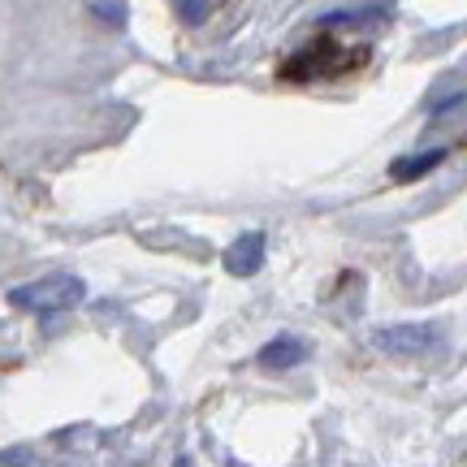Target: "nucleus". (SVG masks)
I'll return each instance as SVG.
<instances>
[{
  "mask_svg": "<svg viewBox=\"0 0 467 467\" xmlns=\"http://www.w3.org/2000/svg\"><path fill=\"white\" fill-rule=\"evenodd\" d=\"M265 255H268V234L265 230H243L225 247V268L234 277H255L265 268Z\"/></svg>",
  "mask_w": 467,
  "mask_h": 467,
  "instance_id": "nucleus-3",
  "label": "nucleus"
},
{
  "mask_svg": "<svg viewBox=\"0 0 467 467\" xmlns=\"http://www.w3.org/2000/svg\"><path fill=\"white\" fill-rule=\"evenodd\" d=\"M441 161H446V148L416 151V156H402V161H394V165H389V178H394V182H416V178H424V173H433Z\"/></svg>",
  "mask_w": 467,
  "mask_h": 467,
  "instance_id": "nucleus-5",
  "label": "nucleus"
},
{
  "mask_svg": "<svg viewBox=\"0 0 467 467\" xmlns=\"http://www.w3.org/2000/svg\"><path fill=\"white\" fill-rule=\"evenodd\" d=\"M0 467H35V454L26 446H17V451H5L0 454Z\"/></svg>",
  "mask_w": 467,
  "mask_h": 467,
  "instance_id": "nucleus-8",
  "label": "nucleus"
},
{
  "mask_svg": "<svg viewBox=\"0 0 467 467\" xmlns=\"http://www.w3.org/2000/svg\"><path fill=\"white\" fill-rule=\"evenodd\" d=\"M173 467H195V459H191V454H178V459H173Z\"/></svg>",
  "mask_w": 467,
  "mask_h": 467,
  "instance_id": "nucleus-9",
  "label": "nucleus"
},
{
  "mask_svg": "<svg viewBox=\"0 0 467 467\" xmlns=\"http://www.w3.org/2000/svg\"><path fill=\"white\" fill-rule=\"evenodd\" d=\"M307 359V342L295 334H277L273 342L260 347V368L265 372H290V368H299Z\"/></svg>",
  "mask_w": 467,
  "mask_h": 467,
  "instance_id": "nucleus-4",
  "label": "nucleus"
},
{
  "mask_svg": "<svg viewBox=\"0 0 467 467\" xmlns=\"http://www.w3.org/2000/svg\"><path fill=\"white\" fill-rule=\"evenodd\" d=\"M372 342L385 355H429L437 347V329L433 325H389V329H377Z\"/></svg>",
  "mask_w": 467,
  "mask_h": 467,
  "instance_id": "nucleus-2",
  "label": "nucleus"
},
{
  "mask_svg": "<svg viewBox=\"0 0 467 467\" xmlns=\"http://www.w3.org/2000/svg\"><path fill=\"white\" fill-rule=\"evenodd\" d=\"M173 14L182 17L186 26H203L213 14V0H173Z\"/></svg>",
  "mask_w": 467,
  "mask_h": 467,
  "instance_id": "nucleus-7",
  "label": "nucleus"
},
{
  "mask_svg": "<svg viewBox=\"0 0 467 467\" xmlns=\"http://www.w3.org/2000/svg\"><path fill=\"white\" fill-rule=\"evenodd\" d=\"M87 299V282L74 277V273H48L39 282L14 285L9 290V303L22 307V312H35V317H57V312H69Z\"/></svg>",
  "mask_w": 467,
  "mask_h": 467,
  "instance_id": "nucleus-1",
  "label": "nucleus"
},
{
  "mask_svg": "<svg viewBox=\"0 0 467 467\" xmlns=\"http://www.w3.org/2000/svg\"><path fill=\"white\" fill-rule=\"evenodd\" d=\"M87 9L100 17L104 26H113V31H121V26H126V17H130L126 0H87Z\"/></svg>",
  "mask_w": 467,
  "mask_h": 467,
  "instance_id": "nucleus-6",
  "label": "nucleus"
}]
</instances>
